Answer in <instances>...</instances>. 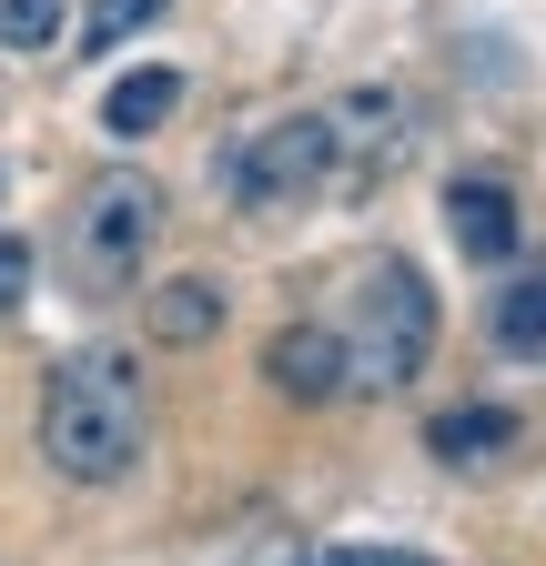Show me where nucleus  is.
<instances>
[{
	"label": "nucleus",
	"instance_id": "obj_1",
	"mask_svg": "<svg viewBox=\"0 0 546 566\" xmlns=\"http://www.w3.org/2000/svg\"><path fill=\"white\" fill-rule=\"evenodd\" d=\"M41 455L72 485H122L143 465V375L122 354H72L41 395Z\"/></svg>",
	"mask_w": 546,
	"mask_h": 566
},
{
	"label": "nucleus",
	"instance_id": "obj_2",
	"mask_svg": "<svg viewBox=\"0 0 546 566\" xmlns=\"http://www.w3.org/2000/svg\"><path fill=\"white\" fill-rule=\"evenodd\" d=\"M334 344H345V395H405V385L426 375V354H435V294H426V273L416 263H375L345 294Z\"/></svg>",
	"mask_w": 546,
	"mask_h": 566
},
{
	"label": "nucleus",
	"instance_id": "obj_3",
	"mask_svg": "<svg viewBox=\"0 0 546 566\" xmlns=\"http://www.w3.org/2000/svg\"><path fill=\"white\" fill-rule=\"evenodd\" d=\"M334 153H345V132H334L324 112L263 122V132H243L233 153H223V192H233L243 212H294V202L334 172Z\"/></svg>",
	"mask_w": 546,
	"mask_h": 566
},
{
	"label": "nucleus",
	"instance_id": "obj_4",
	"mask_svg": "<svg viewBox=\"0 0 546 566\" xmlns=\"http://www.w3.org/2000/svg\"><path fill=\"white\" fill-rule=\"evenodd\" d=\"M153 233H162V192L143 182V172H102L92 192H82V212H72V263H82V283H132V263L153 253Z\"/></svg>",
	"mask_w": 546,
	"mask_h": 566
},
{
	"label": "nucleus",
	"instance_id": "obj_5",
	"mask_svg": "<svg viewBox=\"0 0 546 566\" xmlns=\"http://www.w3.org/2000/svg\"><path fill=\"white\" fill-rule=\"evenodd\" d=\"M445 233H455V253H475V263H516V192L496 182V172H465V182H445Z\"/></svg>",
	"mask_w": 546,
	"mask_h": 566
},
{
	"label": "nucleus",
	"instance_id": "obj_6",
	"mask_svg": "<svg viewBox=\"0 0 546 566\" xmlns=\"http://www.w3.org/2000/svg\"><path fill=\"white\" fill-rule=\"evenodd\" d=\"M263 375H273V395H294V405H334V395H345V344H334V324H284L263 344Z\"/></svg>",
	"mask_w": 546,
	"mask_h": 566
},
{
	"label": "nucleus",
	"instance_id": "obj_7",
	"mask_svg": "<svg viewBox=\"0 0 546 566\" xmlns=\"http://www.w3.org/2000/svg\"><path fill=\"white\" fill-rule=\"evenodd\" d=\"M486 334L516 354V365H546V263L536 273H506V294L486 304Z\"/></svg>",
	"mask_w": 546,
	"mask_h": 566
},
{
	"label": "nucleus",
	"instance_id": "obj_8",
	"mask_svg": "<svg viewBox=\"0 0 546 566\" xmlns=\"http://www.w3.org/2000/svg\"><path fill=\"white\" fill-rule=\"evenodd\" d=\"M516 436H526V424H516L506 405H455V415H435V436H426V446H435L445 465H496Z\"/></svg>",
	"mask_w": 546,
	"mask_h": 566
},
{
	"label": "nucleus",
	"instance_id": "obj_9",
	"mask_svg": "<svg viewBox=\"0 0 546 566\" xmlns=\"http://www.w3.org/2000/svg\"><path fill=\"white\" fill-rule=\"evenodd\" d=\"M172 112H182V71H132V82H112V102H102V132L143 142V132H162Z\"/></svg>",
	"mask_w": 546,
	"mask_h": 566
},
{
	"label": "nucleus",
	"instance_id": "obj_10",
	"mask_svg": "<svg viewBox=\"0 0 546 566\" xmlns=\"http://www.w3.org/2000/svg\"><path fill=\"white\" fill-rule=\"evenodd\" d=\"M213 324H223V283L182 273V283H162V294H153V334H162V344H202Z\"/></svg>",
	"mask_w": 546,
	"mask_h": 566
},
{
	"label": "nucleus",
	"instance_id": "obj_11",
	"mask_svg": "<svg viewBox=\"0 0 546 566\" xmlns=\"http://www.w3.org/2000/svg\"><path fill=\"white\" fill-rule=\"evenodd\" d=\"M0 41L11 51H51L61 41V0H0Z\"/></svg>",
	"mask_w": 546,
	"mask_h": 566
},
{
	"label": "nucleus",
	"instance_id": "obj_12",
	"mask_svg": "<svg viewBox=\"0 0 546 566\" xmlns=\"http://www.w3.org/2000/svg\"><path fill=\"white\" fill-rule=\"evenodd\" d=\"M162 11V0H92V51H112V41H132V31H143Z\"/></svg>",
	"mask_w": 546,
	"mask_h": 566
},
{
	"label": "nucleus",
	"instance_id": "obj_13",
	"mask_svg": "<svg viewBox=\"0 0 546 566\" xmlns=\"http://www.w3.org/2000/svg\"><path fill=\"white\" fill-rule=\"evenodd\" d=\"M21 294H31V243L0 233V314H21Z\"/></svg>",
	"mask_w": 546,
	"mask_h": 566
},
{
	"label": "nucleus",
	"instance_id": "obj_14",
	"mask_svg": "<svg viewBox=\"0 0 546 566\" xmlns=\"http://www.w3.org/2000/svg\"><path fill=\"white\" fill-rule=\"evenodd\" d=\"M0 202H11V172H0Z\"/></svg>",
	"mask_w": 546,
	"mask_h": 566
}]
</instances>
